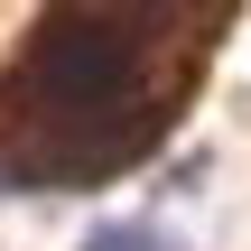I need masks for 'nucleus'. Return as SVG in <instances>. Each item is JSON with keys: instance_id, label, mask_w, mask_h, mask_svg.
<instances>
[{"instance_id": "2", "label": "nucleus", "mask_w": 251, "mask_h": 251, "mask_svg": "<svg viewBox=\"0 0 251 251\" xmlns=\"http://www.w3.org/2000/svg\"><path fill=\"white\" fill-rule=\"evenodd\" d=\"M84 251H177V242H168L158 224H93V233H84Z\"/></svg>"}, {"instance_id": "1", "label": "nucleus", "mask_w": 251, "mask_h": 251, "mask_svg": "<svg viewBox=\"0 0 251 251\" xmlns=\"http://www.w3.org/2000/svg\"><path fill=\"white\" fill-rule=\"evenodd\" d=\"M37 84H47L56 112H93V102L130 93V47L112 28H56L37 47Z\"/></svg>"}]
</instances>
